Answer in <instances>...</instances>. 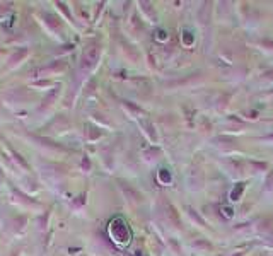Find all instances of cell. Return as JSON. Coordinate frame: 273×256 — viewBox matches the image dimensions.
<instances>
[{"label": "cell", "instance_id": "cell-2", "mask_svg": "<svg viewBox=\"0 0 273 256\" xmlns=\"http://www.w3.org/2000/svg\"><path fill=\"white\" fill-rule=\"evenodd\" d=\"M26 55H28V51L26 50H23V51H19V53L16 55V57H12V60H10V67L12 65H17L19 64V60H23V58L26 57Z\"/></svg>", "mask_w": 273, "mask_h": 256}, {"label": "cell", "instance_id": "cell-1", "mask_svg": "<svg viewBox=\"0 0 273 256\" xmlns=\"http://www.w3.org/2000/svg\"><path fill=\"white\" fill-rule=\"evenodd\" d=\"M98 57H99V48H98V46L87 48V50L84 51L82 65H84V67H92V65L96 64V60H98Z\"/></svg>", "mask_w": 273, "mask_h": 256}]
</instances>
